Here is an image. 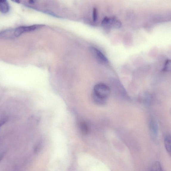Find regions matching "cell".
<instances>
[{
  "label": "cell",
  "instance_id": "cell-1",
  "mask_svg": "<svg viewBox=\"0 0 171 171\" xmlns=\"http://www.w3.org/2000/svg\"><path fill=\"white\" fill-rule=\"evenodd\" d=\"M111 92L109 87L105 84L101 83L96 85L92 95L94 102L98 105H104L106 103Z\"/></svg>",
  "mask_w": 171,
  "mask_h": 171
},
{
  "label": "cell",
  "instance_id": "cell-2",
  "mask_svg": "<svg viewBox=\"0 0 171 171\" xmlns=\"http://www.w3.org/2000/svg\"><path fill=\"white\" fill-rule=\"evenodd\" d=\"M45 25L42 24H35L33 25L26 26H21L14 29L15 37H17L24 33L31 32L40 29Z\"/></svg>",
  "mask_w": 171,
  "mask_h": 171
},
{
  "label": "cell",
  "instance_id": "cell-3",
  "mask_svg": "<svg viewBox=\"0 0 171 171\" xmlns=\"http://www.w3.org/2000/svg\"><path fill=\"white\" fill-rule=\"evenodd\" d=\"M91 54L99 63L102 65H106L109 63L108 60L102 52L98 49L91 47L90 49Z\"/></svg>",
  "mask_w": 171,
  "mask_h": 171
},
{
  "label": "cell",
  "instance_id": "cell-4",
  "mask_svg": "<svg viewBox=\"0 0 171 171\" xmlns=\"http://www.w3.org/2000/svg\"><path fill=\"white\" fill-rule=\"evenodd\" d=\"M102 25L107 28H119L121 27V23L115 18H105L102 21Z\"/></svg>",
  "mask_w": 171,
  "mask_h": 171
},
{
  "label": "cell",
  "instance_id": "cell-5",
  "mask_svg": "<svg viewBox=\"0 0 171 171\" xmlns=\"http://www.w3.org/2000/svg\"><path fill=\"white\" fill-rule=\"evenodd\" d=\"M149 125L151 134L154 138L156 137L158 134V122L154 118L152 117L149 120Z\"/></svg>",
  "mask_w": 171,
  "mask_h": 171
},
{
  "label": "cell",
  "instance_id": "cell-6",
  "mask_svg": "<svg viewBox=\"0 0 171 171\" xmlns=\"http://www.w3.org/2000/svg\"><path fill=\"white\" fill-rule=\"evenodd\" d=\"M15 38L14 29H7L0 32V38L9 39Z\"/></svg>",
  "mask_w": 171,
  "mask_h": 171
},
{
  "label": "cell",
  "instance_id": "cell-7",
  "mask_svg": "<svg viewBox=\"0 0 171 171\" xmlns=\"http://www.w3.org/2000/svg\"><path fill=\"white\" fill-rule=\"evenodd\" d=\"M10 10V5L7 1L0 2V11L3 13H7Z\"/></svg>",
  "mask_w": 171,
  "mask_h": 171
},
{
  "label": "cell",
  "instance_id": "cell-8",
  "mask_svg": "<svg viewBox=\"0 0 171 171\" xmlns=\"http://www.w3.org/2000/svg\"><path fill=\"white\" fill-rule=\"evenodd\" d=\"M164 146L167 153L171 155V137L168 135L165 137L164 139Z\"/></svg>",
  "mask_w": 171,
  "mask_h": 171
},
{
  "label": "cell",
  "instance_id": "cell-9",
  "mask_svg": "<svg viewBox=\"0 0 171 171\" xmlns=\"http://www.w3.org/2000/svg\"><path fill=\"white\" fill-rule=\"evenodd\" d=\"M151 170L161 171L162 170L161 164L159 162L157 161L154 164L151 168Z\"/></svg>",
  "mask_w": 171,
  "mask_h": 171
},
{
  "label": "cell",
  "instance_id": "cell-10",
  "mask_svg": "<svg viewBox=\"0 0 171 171\" xmlns=\"http://www.w3.org/2000/svg\"><path fill=\"white\" fill-rule=\"evenodd\" d=\"M171 69V62L170 60H168L165 61L164 67L163 69V70L165 71H170Z\"/></svg>",
  "mask_w": 171,
  "mask_h": 171
},
{
  "label": "cell",
  "instance_id": "cell-11",
  "mask_svg": "<svg viewBox=\"0 0 171 171\" xmlns=\"http://www.w3.org/2000/svg\"><path fill=\"white\" fill-rule=\"evenodd\" d=\"M81 129L83 133L84 134H87L88 133L89 129L85 123H82L81 125Z\"/></svg>",
  "mask_w": 171,
  "mask_h": 171
},
{
  "label": "cell",
  "instance_id": "cell-12",
  "mask_svg": "<svg viewBox=\"0 0 171 171\" xmlns=\"http://www.w3.org/2000/svg\"><path fill=\"white\" fill-rule=\"evenodd\" d=\"M97 10L96 8H94L93 11V19L94 21H96L97 20Z\"/></svg>",
  "mask_w": 171,
  "mask_h": 171
},
{
  "label": "cell",
  "instance_id": "cell-13",
  "mask_svg": "<svg viewBox=\"0 0 171 171\" xmlns=\"http://www.w3.org/2000/svg\"><path fill=\"white\" fill-rule=\"evenodd\" d=\"M7 120V119L6 118H3L0 120V128H1L2 126L4 124L6 123Z\"/></svg>",
  "mask_w": 171,
  "mask_h": 171
},
{
  "label": "cell",
  "instance_id": "cell-14",
  "mask_svg": "<svg viewBox=\"0 0 171 171\" xmlns=\"http://www.w3.org/2000/svg\"><path fill=\"white\" fill-rule=\"evenodd\" d=\"M4 156V153H0V161H1L3 158Z\"/></svg>",
  "mask_w": 171,
  "mask_h": 171
},
{
  "label": "cell",
  "instance_id": "cell-15",
  "mask_svg": "<svg viewBox=\"0 0 171 171\" xmlns=\"http://www.w3.org/2000/svg\"><path fill=\"white\" fill-rule=\"evenodd\" d=\"M13 2L19 4L20 3V0H11Z\"/></svg>",
  "mask_w": 171,
  "mask_h": 171
},
{
  "label": "cell",
  "instance_id": "cell-16",
  "mask_svg": "<svg viewBox=\"0 0 171 171\" xmlns=\"http://www.w3.org/2000/svg\"><path fill=\"white\" fill-rule=\"evenodd\" d=\"M35 1V0H29V3L31 4H34Z\"/></svg>",
  "mask_w": 171,
  "mask_h": 171
},
{
  "label": "cell",
  "instance_id": "cell-17",
  "mask_svg": "<svg viewBox=\"0 0 171 171\" xmlns=\"http://www.w3.org/2000/svg\"><path fill=\"white\" fill-rule=\"evenodd\" d=\"M7 1V0H0V2Z\"/></svg>",
  "mask_w": 171,
  "mask_h": 171
}]
</instances>
